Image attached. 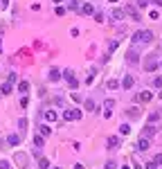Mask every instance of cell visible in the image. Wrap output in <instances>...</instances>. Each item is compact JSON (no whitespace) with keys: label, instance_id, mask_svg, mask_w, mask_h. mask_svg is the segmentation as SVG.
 Here are the masks:
<instances>
[{"label":"cell","instance_id":"30","mask_svg":"<svg viewBox=\"0 0 162 169\" xmlns=\"http://www.w3.org/2000/svg\"><path fill=\"white\" fill-rule=\"evenodd\" d=\"M117 45H120V43H117V41H111V43H108V52H113V50H115V47H117Z\"/></svg>","mask_w":162,"mask_h":169},{"label":"cell","instance_id":"4","mask_svg":"<svg viewBox=\"0 0 162 169\" xmlns=\"http://www.w3.org/2000/svg\"><path fill=\"white\" fill-rule=\"evenodd\" d=\"M133 84H135V81H133V75H126V77H124V81H122V88H124V90H131Z\"/></svg>","mask_w":162,"mask_h":169},{"label":"cell","instance_id":"16","mask_svg":"<svg viewBox=\"0 0 162 169\" xmlns=\"http://www.w3.org/2000/svg\"><path fill=\"white\" fill-rule=\"evenodd\" d=\"M11 90H14V86H11V84L7 81V84H2V90H0V95H9Z\"/></svg>","mask_w":162,"mask_h":169},{"label":"cell","instance_id":"8","mask_svg":"<svg viewBox=\"0 0 162 169\" xmlns=\"http://www.w3.org/2000/svg\"><path fill=\"white\" fill-rule=\"evenodd\" d=\"M149 147H151V142H149V138H140V142H137V149H140V151H146Z\"/></svg>","mask_w":162,"mask_h":169},{"label":"cell","instance_id":"29","mask_svg":"<svg viewBox=\"0 0 162 169\" xmlns=\"http://www.w3.org/2000/svg\"><path fill=\"white\" fill-rule=\"evenodd\" d=\"M86 108H88V110H95V101L92 99H86Z\"/></svg>","mask_w":162,"mask_h":169},{"label":"cell","instance_id":"32","mask_svg":"<svg viewBox=\"0 0 162 169\" xmlns=\"http://www.w3.org/2000/svg\"><path fill=\"white\" fill-rule=\"evenodd\" d=\"M115 167H117V162H113V160H108V162H106V167H104V169H115Z\"/></svg>","mask_w":162,"mask_h":169},{"label":"cell","instance_id":"13","mask_svg":"<svg viewBox=\"0 0 162 169\" xmlns=\"http://www.w3.org/2000/svg\"><path fill=\"white\" fill-rule=\"evenodd\" d=\"M50 79H52V81H59V79H61V70L52 68V70H50Z\"/></svg>","mask_w":162,"mask_h":169},{"label":"cell","instance_id":"10","mask_svg":"<svg viewBox=\"0 0 162 169\" xmlns=\"http://www.w3.org/2000/svg\"><path fill=\"white\" fill-rule=\"evenodd\" d=\"M45 119H47V122H56V119H59V113H56V110H45Z\"/></svg>","mask_w":162,"mask_h":169},{"label":"cell","instance_id":"34","mask_svg":"<svg viewBox=\"0 0 162 169\" xmlns=\"http://www.w3.org/2000/svg\"><path fill=\"white\" fill-rule=\"evenodd\" d=\"M65 14V7H56V16H63Z\"/></svg>","mask_w":162,"mask_h":169},{"label":"cell","instance_id":"35","mask_svg":"<svg viewBox=\"0 0 162 169\" xmlns=\"http://www.w3.org/2000/svg\"><path fill=\"white\" fill-rule=\"evenodd\" d=\"M146 169H158V165H155V162L151 160V162H146Z\"/></svg>","mask_w":162,"mask_h":169},{"label":"cell","instance_id":"18","mask_svg":"<svg viewBox=\"0 0 162 169\" xmlns=\"http://www.w3.org/2000/svg\"><path fill=\"white\" fill-rule=\"evenodd\" d=\"M7 142H9V144H18V142H20V138H18L16 133H11V135L7 138Z\"/></svg>","mask_w":162,"mask_h":169},{"label":"cell","instance_id":"33","mask_svg":"<svg viewBox=\"0 0 162 169\" xmlns=\"http://www.w3.org/2000/svg\"><path fill=\"white\" fill-rule=\"evenodd\" d=\"M16 79H18V77H16V72H9V79H7L9 84H14V81H16Z\"/></svg>","mask_w":162,"mask_h":169},{"label":"cell","instance_id":"44","mask_svg":"<svg viewBox=\"0 0 162 169\" xmlns=\"http://www.w3.org/2000/svg\"><path fill=\"white\" fill-rule=\"evenodd\" d=\"M160 66H162V61H160Z\"/></svg>","mask_w":162,"mask_h":169},{"label":"cell","instance_id":"22","mask_svg":"<svg viewBox=\"0 0 162 169\" xmlns=\"http://www.w3.org/2000/svg\"><path fill=\"white\" fill-rule=\"evenodd\" d=\"M153 162L158 165V167H162V153H155V156H153Z\"/></svg>","mask_w":162,"mask_h":169},{"label":"cell","instance_id":"25","mask_svg":"<svg viewBox=\"0 0 162 169\" xmlns=\"http://www.w3.org/2000/svg\"><path fill=\"white\" fill-rule=\"evenodd\" d=\"M153 86L160 90V88H162V77H155V79H153Z\"/></svg>","mask_w":162,"mask_h":169},{"label":"cell","instance_id":"3","mask_svg":"<svg viewBox=\"0 0 162 169\" xmlns=\"http://www.w3.org/2000/svg\"><path fill=\"white\" fill-rule=\"evenodd\" d=\"M140 61V54H137V50H128V54H126V63H137Z\"/></svg>","mask_w":162,"mask_h":169},{"label":"cell","instance_id":"20","mask_svg":"<svg viewBox=\"0 0 162 169\" xmlns=\"http://www.w3.org/2000/svg\"><path fill=\"white\" fill-rule=\"evenodd\" d=\"M120 133L122 135H128V133H131V126H128V124H122V126H120Z\"/></svg>","mask_w":162,"mask_h":169},{"label":"cell","instance_id":"17","mask_svg":"<svg viewBox=\"0 0 162 169\" xmlns=\"http://www.w3.org/2000/svg\"><path fill=\"white\" fill-rule=\"evenodd\" d=\"M38 167L41 169H50V160H47V158H38Z\"/></svg>","mask_w":162,"mask_h":169},{"label":"cell","instance_id":"28","mask_svg":"<svg viewBox=\"0 0 162 169\" xmlns=\"http://www.w3.org/2000/svg\"><path fill=\"white\" fill-rule=\"evenodd\" d=\"M149 18H151V20H158V18H160V14H158V11H153V9H151V11H149Z\"/></svg>","mask_w":162,"mask_h":169},{"label":"cell","instance_id":"1","mask_svg":"<svg viewBox=\"0 0 162 169\" xmlns=\"http://www.w3.org/2000/svg\"><path fill=\"white\" fill-rule=\"evenodd\" d=\"M151 41H153V34L149 32V29H140L133 36V43H151Z\"/></svg>","mask_w":162,"mask_h":169},{"label":"cell","instance_id":"15","mask_svg":"<svg viewBox=\"0 0 162 169\" xmlns=\"http://www.w3.org/2000/svg\"><path fill=\"white\" fill-rule=\"evenodd\" d=\"M43 144H45V140H43V135H41V133H38V135H34V147H36V149H41Z\"/></svg>","mask_w":162,"mask_h":169},{"label":"cell","instance_id":"2","mask_svg":"<svg viewBox=\"0 0 162 169\" xmlns=\"http://www.w3.org/2000/svg\"><path fill=\"white\" fill-rule=\"evenodd\" d=\"M63 119H81V108H68V110H63Z\"/></svg>","mask_w":162,"mask_h":169},{"label":"cell","instance_id":"31","mask_svg":"<svg viewBox=\"0 0 162 169\" xmlns=\"http://www.w3.org/2000/svg\"><path fill=\"white\" fill-rule=\"evenodd\" d=\"M27 101H29V99H27V95H23V97H20V106H23V108H27Z\"/></svg>","mask_w":162,"mask_h":169},{"label":"cell","instance_id":"38","mask_svg":"<svg viewBox=\"0 0 162 169\" xmlns=\"http://www.w3.org/2000/svg\"><path fill=\"white\" fill-rule=\"evenodd\" d=\"M54 2H56V5H61V2H63V0H54Z\"/></svg>","mask_w":162,"mask_h":169},{"label":"cell","instance_id":"6","mask_svg":"<svg viewBox=\"0 0 162 169\" xmlns=\"http://www.w3.org/2000/svg\"><path fill=\"white\" fill-rule=\"evenodd\" d=\"M81 14H83V16H95V7L90 2H86L83 7H81Z\"/></svg>","mask_w":162,"mask_h":169},{"label":"cell","instance_id":"12","mask_svg":"<svg viewBox=\"0 0 162 169\" xmlns=\"http://www.w3.org/2000/svg\"><path fill=\"white\" fill-rule=\"evenodd\" d=\"M115 147H120V138L111 135V138H108V149H115Z\"/></svg>","mask_w":162,"mask_h":169},{"label":"cell","instance_id":"26","mask_svg":"<svg viewBox=\"0 0 162 169\" xmlns=\"http://www.w3.org/2000/svg\"><path fill=\"white\" fill-rule=\"evenodd\" d=\"M50 133H52L50 126H41V135H43V138H45V135H50Z\"/></svg>","mask_w":162,"mask_h":169},{"label":"cell","instance_id":"9","mask_svg":"<svg viewBox=\"0 0 162 169\" xmlns=\"http://www.w3.org/2000/svg\"><path fill=\"white\" fill-rule=\"evenodd\" d=\"M18 93H23V95L29 93V81H25V79H23V81H18Z\"/></svg>","mask_w":162,"mask_h":169},{"label":"cell","instance_id":"41","mask_svg":"<svg viewBox=\"0 0 162 169\" xmlns=\"http://www.w3.org/2000/svg\"><path fill=\"white\" fill-rule=\"evenodd\" d=\"M160 99H162V93H160Z\"/></svg>","mask_w":162,"mask_h":169},{"label":"cell","instance_id":"40","mask_svg":"<svg viewBox=\"0 0 162 169\" xmlns=\"http://www.w3.org/2000/svg\"><path fill=\"white\" fill-rule=\"evenodd\" d=\"M122 169H131V167H122Z\"/></svg>","mask_w":162,"mask_h":169},{"label":"cell","instance_id":"11","mask_svg":"<svg viewBox=\"0 0 162 169\" xmlns=\"http://www.w3.org/2000/svg\"><path fill=\"white\" fill-rule=\"evenodd\" d=\"M155 133V126L153 124H146V128H144V133H142V138H151V135Z\"/></svg>","mask_w":162,"mask_h":169},{"label":"cell","instance_id":"45","mask_svg":"<svg viewBox=\"0 0 162 169\" xmlns=\"http://www.w3.org/2000/svg\"><path fill=\"white\" fill-rule=\"evenodd\" d=\"M0 52H2V50H0Z\"/></svg>","mask_w":162,"mask_h":169},{"label":"cell","instance_id":"37","mask_svg":"<svg viewBox=\"0 0 162 169\" xmlns=\"http://www.w3.org/2000/svg\"><path fill=\"white\" fill-rule=\"evenodd\" d=\"M0 169H9V165H7L5 160H2V162H0Z\"/></svg>","mask_w":162,"mask_h":169},{"label":"cell","instance_id":"36","mask_svg":"<svg viewBox=\"0 0 162 169\" xmlns=\"http://www.w3.org/2000/svg\"><path fill=\"white\" fill-rule=\"evenodd\" d=\"M149 5V0H137V7H146Z\"/></svg>","mask_w":162,"mask_h":169},{"label":"cell","instance_id":"43","mask_svg":"<svg viewBox=\"0 0 162 169\" xmlns=\"http://www.w3.org/2000/svg\"><path fill=\"white\" fill-rule=\"evenodd\" d=\"M111 2H115V0H111Z\"/></svg>","mask_w":162,"mask_h":169},{"label":"cell","instance_id":"7","mask_svg":"<svg viewBox=\"0 0 162 169\" xmlns=\"http://www.w3.org/2000/svg\"><path fill=\"white\" fill-rule=\"evenodd\" d=\"M151 99H153V93L151 90H144V93L137 95V101H151Z\"/></svg>","mask_w":162,"mask_h":169},{"label":"cell","instance_id":"27","mask_svg":"<svg viewBox=\"0 0 162 169\" xmlns=\"http://www.w3.org/2000/svg\"><path fill=\"white\" fill-rule=\"evenodd\" d=\"M95 20H97V23H104V14L102 11H95Z\"/></svg>","mask_w":162,"mask_h":169},{"label":"cell","instance_id":"42","mask_svg":"<svg viewBox=\"0 0 162 169\" xmlns=\"http://www.w3.org/2000/svg\"><path fill=\"white\" fill-rule=\"evenodd\" d=\"M54 169H61V167H54Z\"/></svg>","mask_w":162,"mask_h":169},{"label":"cell","instance_id":"39","mask_svg":"<svg viewBox=\"0 0 162 169\" xmlns=\"http://www.w3.org/2000/svg\"><path fill=\"white\" fill-rule=\"evenodd\" d=\"M135 169H142V167H140V165H135Z\"/></svg>","mask_w":162,"mask_h":169},{"label":"cell","instance_id":"14","mask_svg":"<svg viewBox=\"0 0 162 169\" xmlns=\"http://www.w3.org/2000/svg\"><path fill=\"white\" fill-rule=\"evenodd\" d=\"M126 14L131 18H135V20H140V14H137V9L135 7H126Z\"/></svg>","mask_w":162,"mask_h":169},{"label":"cell","instance_id":"23","mask_svg":"<svg viewBox=\"0 0 162 169\" xmlns=\"http://www.w3.org/2000/svg\"><path fill=\"white\" fill-rule=\"evenodd\" d=\"M63 77H65L68 81H72V79H74V75H72V70H63Z\"/></svg>","mask_w":162,"mask_h":169},{"label":"cell","instance_id":"21","mask_svg":"<svg viewBox=\"0 0 162 169\" xmlns=\"http://www.w3.org/2000/svg\"><path fill=\"white\" fill-rule=\"evenodd\" d=\"M108 88H111V90L120 88V81H117V79H111V81H108Z\"/></svg>","mask_w":162,"mask_h":169},{"label":"cell","instance_id":"24","mask_svg":"<svg viewBox=\"0 0 162 169\" xmlns=\"http://www.w3.org/2000/svg\"><path fill=\"white\" fill-rule=\"evenodd\" d=\"M104 106H106V110H111L113 106H115V99H106V101H104Z\"/></svg>","mask_w":162,"mask_h":169},{"label":"cell","instance_id":"5","mask_svg":"<svg viewBox=\"0 0 162 169\" xmlns=\"http://www.w3.org/2000/svg\"><path fill=\"white\" fill-rule=\"evenodd\" d=\"M144 68H146V72H153L155 68H158V61H155L153 57H149V59H146V63H144Z\"/></svg>","mask_w":162,"mask_h":169},{"label":"cell","instance_id":"19","mask_svg":"<svg viewBox=\"0 0 162 169\" xmlns=\"http://www.w3.org/2000/svg\"><path fill=\"white\" fill-rule=\"evenodd\" d=\"M113 18H115V20H122V18H124V11H122V9H115V11H113Z\"/></svg>","mask_w":162,"mask_h":169}]
</instances>
